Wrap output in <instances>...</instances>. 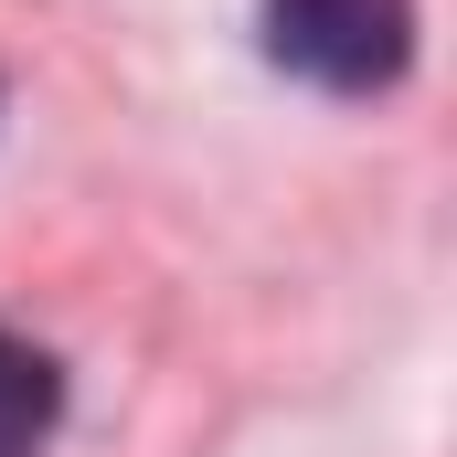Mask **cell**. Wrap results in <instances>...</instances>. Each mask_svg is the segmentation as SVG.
Masks as SVG:
<instances>
[{
    "instance_id": "6da1fadb",
    "label": "cell",
    "mask_w": 457,
    "mask_h": 457,
    "mask_svg": "<svg viewBox=\"0 0 457 457\" xmlns=\"http://www.w3.org/2000/svg\"><path fill=\"white\" fill-rule=\"evenodd\" d=\"M266 54L330 96H372L415 64V0H266Z\"/></svg>"
},
{
    "instance_id": "7a4b0ae2",
    "label": "cell",
    "mask_w": 457,
    "mask_h": 457,
    "mask_svg": "<svg viewBox=\"0 0 457 457\" xmlns=\"http://www.w3.org/2000/svg\"><path fill=\"white\" fill-rule=\"evenodd\" d=\"M54 436V361L0 330V457H43Z\"/></svg>"
}]
</instances>
